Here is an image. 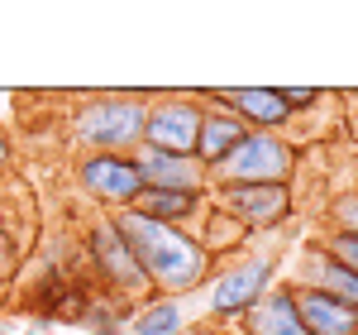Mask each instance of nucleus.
I'll return each mask as SVG.
<instances>
[{"mask_svg":"<svg viewBox=\"0 0 358 335\" xmlns=\"http://www.w3.org/2000/svg\"><path fill=\"white\" fill-rule=\"evenodd\" d=\"M248 335H310L296 316V297L292 292H263L253 307L244 311Z\"/></svg>","mask_w":358,"mask_h":335,"instance_id":"f8f14e48","label":"nucleus"},{"mask_svg":"<svg viewBox=\"0 0 358 335\" xmlns=\"http://www.w3.org/2000/svg\"><path fill=\"white\" fill-rule=\"evenodd\" d=\"M292 297H296V316H301V326L310 335H354L358 331V307L339 302L330 292L306 287V292H292Z\"/></svg>","mask_w":358,"mask_h":335,"instance_id":"9d476101","label":"nucleus"},{"mask_svg":"<svg viewBox=\"0 0 358 335\" xmlns=\"http://www.w3.org/2000/svg\"><path fill=\"white\" fill-rule=\"evenodd\" d=\"M292 163H296L292 144H282L268 130H248L244 139L234 144V153L220 163V172L229 187H244V182H287Z\"/></svg>","mask_w":358,"mask_h":335,"instance_id":"7ed1b4c3","label":"nucleus"},{"mask_svg":"<svg viewBox=\"0 0 358 335\" xmlns=\"http://www.w3.org/2000/svg\"><path fill=\"white\" fill-rule=\"evenodd\" d=\"M120 235L129 240V249H134L138 268L148 273V282H158L167 292H187L196 282L206 278V264H210V254L201 249L196 240H187L177 225H163L153 221V216H143V211H120Z\"/></svg>","mask_w":358,"mask_h":335,"instance_id":"f257e3e1","label":"nucleus"},{"mask_svg":"<svg viewBox=\"0 0 358 335\" xmlns=\"http://www.w3.org/2000/svg\"><path fill=\"white\" fill-rule=\"evenodd\" d=\"M306 278H310L315 292H330V297H339V302L358 307V278L334 259L330 249H310V259H306Z\"/></svg>","mask_w":358,"mask_h":335,"instance_id":"4468645a","label":"nucleus"},{"mask_svg":"<svg viewBox=\"0 0 358 335\" xmlns=\"http://www.w3.org/2000/svg\"><path fill=\"white\" fill-rule=\"evenodd\" d=\"M196 201H201V196H192V192H153V187H148V192L134 201V211H143V216H153V221L172 225V221H182V216H192Z\"/></svg>","mask_w":358,"mask_h":335,"instance_id":"2eb2a0df","label":"nucleus"},{"mask_svg":"<svg viewBox=\"0 0 358 335\" xmlns=\"http://www.w3.org/2000/svg\"><path fill=\"white\" fill-rule=\"evenodd\" d=\"M10 264H15V245H10V235L0 230V273H5Z\"/></svg>","mask_w":358,"mask_h":335,"instance_id":"aec40b11","label":"nucleus"},{"mask_svg":"<svg viewBox=\"0 0 358 335\" xmlns=\"http://www.w3.org/2000/svg\"><path fill=\"white\" fill-rule=\"evenodd\" d=\"M334 221H339L344 235L358 240V196H339V201H334Z\"/></svg>","mask_w":358,"mask_h":335,"instance_id":"a211bd4d","label":"nucleus"},{"mask_svg":"<svg viewBox=\"0 0 358 335\" xmlns=\"http://www.w3.org/2000/svg\"><path fill=\"white\" fill-rule=\"evenodd\" d=\"M134 168L138 177H143V192L153 187V192H192L201 196V177H206V168L196 163V158H177V153H158V149H138L134 153Z\"/></svg>","mask_w":358,"mask_h":335,"instance_id":"0eeeda50","label":"nucleus"},{"mask_svg":"<svg viewBox=\"0 0 358 335\" xmlns=\"http://www.w3.org/2000/svg\"><path fill=\"white\" fill-rule=\"evenodd\" d=\"M273 273V264L268 259H248L239 264L234 273H224L215 287H210V307L220 311V316H234V311H248L258 297H263V282Z\"/></svg>","mask_w":358,"mask_h":335,"instance_id":"1a4fd4ad","label":"nucleus"},{"mask_svg":"<svg viewBox=\"0 0 358 335\" xmlns=\"http://www.w3.org/2000/svg\"><path fill=\"white\" fill-rule=\"evenodd\" d=\"M91 264H101V273H106L110 282H120L124 292L148 282V273L138 268L134 249H129V240L120 235V225H115V221H106V225L91 230Z\"/></svg>","mask_w":358,"mask_h":335,"instance_id":"6e6552de","label":"nucleus"},{"mask_svg":"<svg viewBox=\"0 0 358 335\" xmlns=\"http://www.w3.org/2000/svg\"><path fill=\"white\" fill-rule=\"evenodd\" d=\"M10 163V144H5V135H0V168Z\"/></svg>","mask_w":358,"mask_h":335,"instance_id":"412c9836","label":"nucleus"},{"mask_svg":"<svg viewBox=\"0 0 358 335\" xmlns=\"http://www.w3.org/2000/svg\"><path fill=\"white\" fill-rule=\"evenodd\" d=\"M177 331H182V307L177 302H158V307H148L138 316L129 335H177Z\"/></svg>","mask_w":358,"mask_h":335,"instance_id":"dca6fc26","label":"nucleus"},{"mask_svg":"<svg viewBox=\"0 0 358 335\" xmlns=\"http://www.w3.org/2000/svg\"><path fill=\"white\" fill-rule=\"evenodd\" d=\"M244 135H248V130L229 111H206V115H201V135H196V163H201V168H220Z\"/></svg>","mask_w":358,"mask_h":335,"instance_id":"ddd939ff","label":"nucleus"},{"mask_svg":"<svg viewBox=\"0 0 358 335\" xmlns=\"http://www.w3.org/2000/svg\"><path fill=\"white\" fill-rule=\"evenodd\" d=\"M201 106L196 101H158L148 111L143 139L158 153H177V158H196V135H201Z\"/></svg>","mask_w":358,"mask_h":335,"instance_id":"20e7f679","label":"nucleus"},{"mask_svg":"<svg viewBox=\"0 0 358 335\" xmlns=\"http://www.w3.org/2000/svg\"><path fill=\"white\" fill-rule=\"evenodd\" d=\"M220 101L234 106V120L239 125H253V130H268L273 135L277 125H287L292 111H287V101H282V91H268V86H239V91H224Z\"/></svg>","mask_w":358,"mask_h":335,"instance_id":"9b49d317","label":"nucleus"},{"mask_svg":"<svg viewBox=\"0 0 358 335\" xmlns=\"http://www.w3.org/2000/svg\"><path fill=\"white\" fill-rule=\"evenodd\" d=\"M29 335H57L53 326H29Z\"/></svg>","mask_w":358,"mask_h":335,"instance_id":"4be33fe9","label":"nucleus"},{"mask_svg":"<svg viewBox=\"0 0 358 335\" xmlns=\"http://www.w3.org/2000/svg\"><path fill=\"white\" fill-rule=\"evenodd\" d=\"M330 254H334V259H339V264H344V268H349V273L358 278V240H354V235L334 230V235H330Z\"/></svg>","mask_w":358,"mask_h":335,"instance_id":"f3484780","label":"nucleus"},{"mask_svg":"<svg viewBox=\"0 0 358 335\" xmlns=\"http://www.w3.org/2000/svg\"><path fill=\"white\" fill-rule=\"evenodd\" d=\"M282 101H287V111H301V106H315L320 101V91L315 86H292V91H282Z\"/></svg>","mask_w":358,"mask_h":335,"instance_id":"6ab92c4d","label":"nucleus"},{"mask_svg":"<svg viewBox=\"0 0 358 335\" xmlns=\"http://www.w3.org/2000/svg\"><path fill=\"white\" fill-rule=\"evenodd\" d=\"M82 187L101 201H115L120 211H129L143 196V177H138L134 158H124V153H91L82 163Z\"/></svg>","mask_w":358,"mask_h":335,"instance_id":"39448f33","label":"nucleus"},{"mask_svg":"<svg viewBox=\"0 0 358 335\" xmlns=\"http://www.w3.org/2000/svg\"><path fill=\"white\" fill-rule=\"evenodd\" d=\"M143 125H148V106H138L129 96H120V101H91V106H82V111L72 115L77 139L101 149V153L143 144Z\"/></svg>","mask_w":358,"mask_h":335,"instance_id":"f03ea898","label":"nucleus"},{"mask_svg":"<svg viewBox=\"0 0 358 335\" xmlns=\"http://www.w3.org/2000/svg\"><path fill=\"white\" fill-rule=\"evenodd\" d=\"M224 206L253 230H268L282 225L292 211V192L287 182H244V187H224Z\"/></svg>","mask_w":358,"mask_h":335,"instance_id":"423d86ee","label":"nucleus"}]
</instances>
